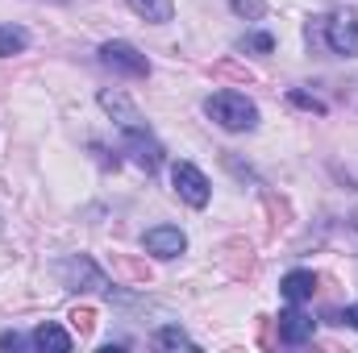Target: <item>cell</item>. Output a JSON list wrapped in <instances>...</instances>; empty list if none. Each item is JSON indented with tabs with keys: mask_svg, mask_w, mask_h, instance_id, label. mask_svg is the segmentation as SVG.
Here are the masks:
<instances>
[{
	"mask_svg": "<svg viewBox=\"0 0 358 353\" xmlns=\"http://www.w3.org/2000/svg\"><path fill=\"white\" fill-rule=\"evenodd\" d=\"M71 324H76L80 333H92V324H96V316H92V308H76V312H71Z\"/></svg>",
	"mask_w": 358,
	"mask_h": 353,
	"instance_id": "15",
	"label": "cell"
},
{
	"mask_svg": "<svg viewBox=\"0 0 358 353\" xmlns=\"http://www.w3.org/2000/svg\"><path fill=\"white\" fill-rule=\"evenodd\" d=\"M129 8H134L142 21H150V25H163V21L176 17V4H171V0H129Z\"/></svg>",
	"mask_w": 358,
	"mask_h": 353,
	"instance_id": "11",
	"label": "cell"
},
{
	"mask_svg": "<svg viewBox=\"0 0 358 353\" xmlns=\"http://www.w3.org/2000/svg\"><path fill=\"white\" fill-rule=\"evenodd\" d=\"M171 183H176V195L183 200V204H192V208H204V204H208V195H213V187H208L204 171H200V167H192V163H176Z\"/></svg>",
	"mask_w": 358,
	"mask_h": 353,
	"instance_id": "5",
	"label": "cell"
},
{
	"mask_svg": "<svg viewBox=\"0 0 358 353\" xmlns=\"http://www.w3.org/2000/svg\"><path fill=\"white\" fill-rule=\"evenodd\" d=\"M204 112H208L221 129H229V133H246V129L259 125V108H255V100H246L242 91H213V96L204 100Z\"/></svg>",
	"mask_w": 358,
	"mask_h": 353,
	"instance_id": "2",
	"label": "cell"
},
{
	"mask_svg": "<svg viewBox=\"0 0 358 353\" xmlns=\"http://www.w3.org/2000/svg\"><path fill=\"white\" fill-rule=\"evenodd\" d=\"M100 59H104V67H113V71H121L129 80H146L150 75V59L138 46H129V42H104Z\"/></svg>",
	"mask_w": 358,
	"mask_h": 353,
	"instance_id": "4",
	"label": "cell"
},
{
	"mask_svg": "<svg viewBox=\"0 0 358 353\" xmlns=\"http://www.w3.org/2000/svg\"><path fill=\"white\" fill-rule=\"evenodd\" d=\"M338 320H346V324H350V329H358V303H350V308H346V312H342V316H338Z\"/></svg>",
	"mask_w": 358,
	"mask_h": 353,
	"instance_id": "19",
	"label": "cell"
},
{
	"mask_svg": "<svg viewBox=\"0 0 358 353\" xmlns=\"http://www.w3.org/2000/svg\"><path fill=\"white\" fill-rule=\"evenodd\" d=\"M313 329H317V320H313V316H304L296 303L279 316V341H283V345H304V341L313 337Z\"/></svg>",
	"mask_w": 358,
	"mask_h": 353,
	"instance_id": "7",
	"label": "cell"
},
{
	"mask_svg": "<svg viewBox=\"0 0 358 353\" xmlns=\"http://www.w3.org/2000/svg\"><path fill=\"white\" fill-rule=\"evenodd\" d=\"M313 291H317V274H313V270H292V274H283V283H279V295H283L287 303H304V299H313Z\"/></svg>",
	"mask_w": 358,
	"mask_h": 353,
	"instance_id": "9",
	"label": "cell"
},
{
	"mask_svg": "<svg viewBox=\"0 0 358 353\" xmlns=\"http://www.w3.org/2000/svg\"><path fill=\"white\" fill-rule=\"evenodd\" d=\"M25 46H29V33H25L21 25H0V59L21 54Z\"/></svg>",
	"mask_w": 358,
	"mask_h": 353,
	"instance_id": "12",
	"label": "cell"
},
{
	"mask_svg": "<svg viewBox=\"0 0 358 353\" xmlns=\"http://www.w3.org/2000/svg\"><path fill=\"white\" fill-rule=\"evenodd\" d=\"M59 278H63L71 291H84L80 283H88V287H104V274H100L88 258H67V262H59Z\"/></svg>",
	"mask_w": 358,
	"mask_h": 353,
	"instance_id": "8",
	"label": "cell"
},
{
	"mask_svg": "<svg viewBox=\"0 0 358 353\" xmlns=\"http://www.w3.org/2000/svg\"><path fill=\"white\" fill-rule=\"evenodd\" d=\"M34 345L38 350H50V353H67L71 350V333L59 329V324H38L34 329Z\"/></svg>",
	"mask_w": 358,
	"mask_h": 353,
	"instance_id": "10",
	"label": "cell"
},
{
	"mask_svg": "<svg viewBox=\"0 0 358 353\" xmlns=\"http://www.w3.org/2000/svg\"><path fill=\"white\" fill-rule=\"evenodd\" d=\"M100 108H104V112L113 117V125L121 129V137H125L129 154L138 158V167H142V171H159V167H163V146H159V137L150 133L146 117L138 112V104H134L129 96H121V91H100Z\"/></svg>",
	"mask_w": 358,
	"mask_h": 353,
	"instance_id": "1",
	"label": "cell"
},
{
	"mask_svg": "<svg viewBox=\"0 0 358 353\" xmlns=\"http://www.w3.org/2000/svg\"><path fill=\"white\" fill-rule=\"evenodd\" d=\"M242 46H246V50H263V54H271V50H275V38H271V33H250V38H242Z\"/></svg>",
	"mask_w": 358,
	"mask_h": 353,
	"instance_id": "14",
	"label": "cell"
},
{
	"mask_svg": "<svg viewBox=\"0 0 358 353\" xmlns=\"http://www.w3.org/2000/svg\"><path fill=\"white\" fill-rule=\"evenodd\" d=\"M25 341L17 337V333H0V350H21Z\"/></svg>",
	"mask_w": 358,
	"mask_h": 353,
	"instance_id": "18",
	"label": "cell"
},
{
	"mask_svg": "<svg viewBox=\"0 0 358 353\" xmlns=\"http://www.w3.org/2000/svg\"><path fill=\"white\" fill-rule=\"evenodd\" d=\"M234 8H238V13H250V17H263V13H267L263 0H234Z\"/></svg>",
	"mask_w": 358,
	"mask_h": 353,
	"instance_id": "16",
	"label": "cell"
},
{
	"mask_svg": "<svg viewBox=\"0 0 358 353\" xmlns=\"http://www.w3.org/2000/svg\"><path fill=\"white\" fill-rule=\"evenodd\" d=\"M325 42L334 54L342 59H358V13L355 8H338L325 17Z\"/></svg>",
	"mask_w": 358,
	"mask_h": 353,
	"instance_id": "3",
	"label": "cell"
},
{
	"mask_svg": "<svg viewBox=\"0 0 358 353\" xmlns=\"http://www.w3.org/2000/svg\"><path fill=\"white\" fill-rule=\"evenodd\" d=\"M163 350H196V341L183 333V329H176V324H167V329H159V337H155Z\"/></svg>",
	"mask_w": 358,
	"mask_h": 353,
	"instance_id": "13",
	"label": "cell"
},
{
	"mask_svg": "<svg viewBox=\"0 0 358 353\" xmlns=\"http://www.w3.org/2000/svg\"><path fill=\"white\" fill-rule=\"evenodd\" d=\"M292 104H300V108H313V112H325V104H321V100H313V96H304V91H292Z\"/></svg>",
	"mask_w": 358,
	"mask_h": 353,
	"instance_id": "17",
	"label": "cell"
},
{
	"mask_svg": "<svg viewBox=\"0 0 358 353\" xmlns=\"http://www.w3.org/2000/svg\"><path fill=\"white\" fill-rule=\"evenodd\" d=\"M142 250L155 254V258H179L187 250V237H183V229H176V225H155V229H146Z\"/></svg>",
	"mask_w": 358,
	"mask_h": 353,
	"instance_id": "6",
	"label": "cell"
}]
</instances>
